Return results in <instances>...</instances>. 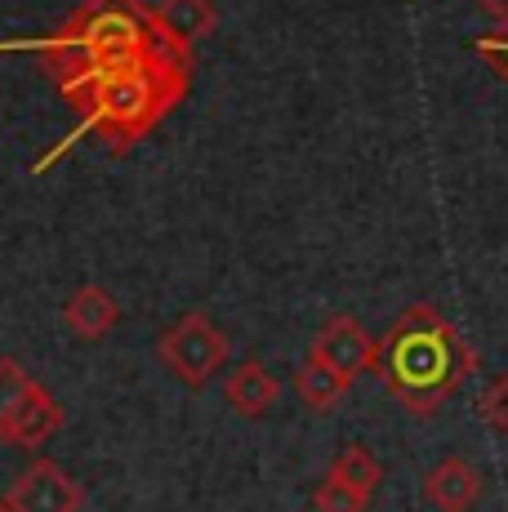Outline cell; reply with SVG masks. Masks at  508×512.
<instances>
[{"label":"cell","mask_w":508,"mask_h":512,"mask_svg":"<svg viewBox=\"0 0 508 512\" xmlns=\"http://www.w3.org/2000/svg\"><path fill=\"white\" fill-rule=\"evenodd\" d=\"M156 352H161V361L179 374L188 388H205L214 374L228 366L232 343L205 312H183V317L156 339Z\"/></svg>","instance_id":"277c9868"},{"label":"cell","mask_w":508,"mask_h":512,"mask_svg":"<svg viewBox=\"0 0 508 512\" xmlns=\"http://www.w3.org/2000/svg\"><path fill=\"white\" fill-rule=\"evenodd\" d=\"M477 415H482V423L491 432L508 437V370L495 374V379L482 388V397H477Z\"/></svg>","instance_id":"9a60e30c"},{"label":"cell","mask_w":508,"mask_h":512,"mask_svg":"<svg viewBox=\"0 0 508 512\" xmlns=\"http://www.w3.org/2000/svg\"><path fill=\"white\" fill-rule=\"evenodd\" d=\"M223 397H228V406L237 410V415L259 419V415H268V410L277 406L281 383L272 379L263 361L250 357V361H241V366L228 370V379H223Z\"/></svg>","instance_id":"9c48e42d"},{"label":"cell","mask_w":508,"mask_h":512,"mask_svg":"<svg viewBox=\"0 0 508 512\" xmlns=\"http://www.w3.org/2000/svg\"><path fill=\"white\" fill-rule=\"evenodd\" d=\"M312 357L326 361L344 383H353L366 370H379V343L353 317H330L317 339H312Z\"/></svg>","instance_id":"8992f818"},{"label":"cell","mask_w":508,"mask_h":512,"mask_svg":"<svg viewBox=\"0 0 508 512\" xmlns=\"http://www.w3.org/2000/svg\"><path fill=\"white\" fill-rule=\"evenodd\" d=\"M0 49H32V54H41L54 85L67 98H76L90 90L94 81L121 72V67L143 63V58L165 54V49H192V45H183L161 23V14L152 5H143V0H85L45 41H18Z\"/></svg>","instance_id":"6da1fadb"},{"label":"cell","mask_w":508,"mask_h":512,"mask_svg":"<svg viewBox=\"0 0 508 512\" xmlns=\"http://www.w3.org/2000/svg\"><path fill=\"white\" fill-rule=\"evenodd\" d=\"M5 499L14 512H81L85 490L76 486V477H67L50 459H36L27 472H18L14 486L5 490Z\"/></svg>","instance_id":"5b68a950"},{"label":"cell","mask_w":508,"mask_h":512,"mask_svg":"<svg viewBox=\"0 0 508 512\" xmlns=\"http://www.w3.org/2000/svg\"><path fill=\"white\" fill-rule=\"evenodd\" d=\"M156 14H161V23L170 27L183 45H197L201 36H210L214 27H219V9H214V0H161Z\"/></svg>","instance_id":"8fae6325"},{"label":"cell","mask_w":508,"mask_h":512,"mask_svg":"<svg viewBox=\"0 0 508 512\" xmlns=\"http://www.w3.org/2000/svg\"><path fill=\"white\" fill-rule=\"evenodd\" d=\"M0 512H14V508H9V504H5V499H0Z\"/></svg>","instance_id":"d6986e66"},{"label":"cell","mask_w":508,"mask_h":512,"mask_svg":"<svg viewBox=\"0 0 508 512\" xmlns=\"http://www.w3.org/2000/svg\"><path fill=\"white\" fill-rule=\"evenodd\" d=\"M36 388H41V383L18 366L14 357H0V441H5L9 423L18 419V410H23L27 401H32Z\"/></svg>","instance_id":"5bb4252c"},{"label":"cell","mask_w":508,"mask_h":512,"mask_svg":"<svg viewBox=\"0 0 508 512\" xmlns=\"http://www.w3.org/2000/svg\"><path fill=\"white\" fill-rule=\"evenodd\" d=\"M58 428H63V406H58V401H54L45 388H36V392H32V401H27V406L18 410V419H14V423H9L5 441H9V446L32 450V446H45V441H50Z\"/></svg>","instance_id":"30bf717a"},{"label":"cell","mask_w":508,"mask_h":512,"mask_svg":"<svg viewBox=\"0 0 508 512\" xmlns=\"http://www.w3.org/2000/svg\"><path fill=\"white\" fill-rule=\"evenodd\" d=\"M312 508H317V512H366L370 499L357 495L353 486H344V481H335V477L326 472V481L312 490Z\"/></svg>","instance_id":"2e32d148"},{"label":"cell","mask_w":508,"mask_h":512,"mask_svg":"<svg viewBox=\"0 0 508 512\" xmlns=\"http://www.w3.org/2000/svg\"><path fill=\"white\" fill-rule=\"evenodd\" d=\"M473 49L486 58V67H491V72L508 85V23H500L495 32H486V36H477Z\"/></svg>","instance_id":"e0dca14e"},{"label":"cell","mask_w":508,"mask_h":512,"mask_svg":"<svg viewBox=\"0 0 508 512\" xmlns=\"http://www.w3.org/2000/svg\"><path fill=\"white\" fill-rule=\"evenodd\" d=\"M477 370V352L433 303H415L379 343V379L410 415H433Z\"/></svg>","instance_id":"3957f363"},{"label":"cell","mask_w":508,"mask_h":512,"mask_svg":"<svg viewBox=\"0 0 508 512\" xmlns=\"http://www.w3.org/2000/svg\"><path fill=\"white\" fill-rule=\"evenodd\" d=\"M330 477L335 481H344V486H353L357 495H375L379 490V481H384V468H379V459H375V450L370 446H344L335 459H330Z\"/></svg>","instance_id":"7c38bea8"},{"label":"cell","mask_w":508,"mask_h":512,"mask_svg":"<svg viewBox=\"0 0 508 512\" xmlns=\"http://www.w3.org/2000/svg\"><path fill=\"white\" fill-rule=\"evenodd\" d=\"M188 81H192V49H165V54H152V58H143V63H130V67H121V72L103 76V81H94L85 94L72 98L81 121H76L72 139L63 147L99 134V139H107L112 152H125L130 143L148 139L156 125L183 103ZM63 147H54V152L45 156L41 170Z\"/></svg>","instance_id":"7a4b0ae2"},{"label":"cell","mask_w":508,"mask_h":512,"mask_svg":"<svg viewBox=\"0 0 508 512\" xmlns=\"http://www.w3.org/2000/svg\"><path fill=\"white\" fill-rule=\"evenodd\" d=\"M424 499L437 512H473L482 499V477L464 455H446L424 472Z\"/></svg>","instance_id":"52a82bcc"},{"label":"cell","mask_w":508,"mask_h":512,"mask_svg":"<svg viewBox=\"0 0 508 512\" xmlns=\"http://www.w3.org/2000/svg\"><path fill=\"white\" fill-rule=\"evenodd\" d=\"M63 321L67 330L76 334V339H107L116 326H121V303L112 299V290H103V285L85 281L72 290V299L63 303Z\"/></svg>","instance_id":"ba28073f"},{"label":"cell","mask_w":508,"mask_h":512,"mask_svg":"<svg viewBox=\"0 0 508 512\" xmlns=\"http://www.w3.org/2000/svg\"><path fill=\"white\" fill-rule=\"evenodd\" d=\"M477 5H482L495 23H508V0H477Z\"/></svg>","instance_id":"ac0fdd59"},{"label":"cell","mask_w":508,"mask_h":512,"mask_svg":"<svg viewBox=\"0 0 508 512\" xmlns=\"http://www.w3.org/2000/svg\"><path fill=\"white\" fill-rule=\"evenodd\" d=\"M295 388H299V397H304V406H312V410H330V406H335V401L348 392V383L339 379V374L330 370L326 361H317V357L308 352V361L295 370Z\"/></svg>","instance_id":"4fadbf2b"}]
</instances>
